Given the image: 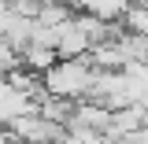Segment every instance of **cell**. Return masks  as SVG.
<instances>
[{
	"instance_id": "6da1fadb",
	"label": "cell",
	"mask_w": 148,
	"mask_h": 144,
	"mask_svg": "<svg viewBox=\"0 0 148 144\" xmlns=\"http://www.w3.org/2000/svg\"><path fill=\"white\" fill-rule=\"evenodd\" d=\"M96 74H92L89 59H59L52 70L45 74V89L56 100H71V96H82V92L92 89Z\"/></svg>"
},
{
	"instance_id": "7a4b0ae2",
	"label": "cell",
	"mask_w": 148,
	"mask_h": 144,
	"mask_svg": "<svg viewBox=\"0 0 148 144\" xmlns=\"http://www.w3.org/2000/svg\"><path fill=\"white\" fill-rule=\"evenodd\" d=\"M126 22H130V33L148 37V11H145V8H137V11H126Z\"/></svg>"
},
{
	"instance_id": "3957f363",
	"label": "cell",
	"mask_w": 148,
	"mask_h": 144,
	"mask_svg": "<svg viewBox=\"0 0 148 144\" xmlns=\"http://www.w3.org/2000/svg\"><path fill=\"white\" fill-rule=\"evenodd\" d=\"M89 11H92V15H100V18H115V15H122V8H115V4H92Z\"/></svg>"
}]
</instances>
